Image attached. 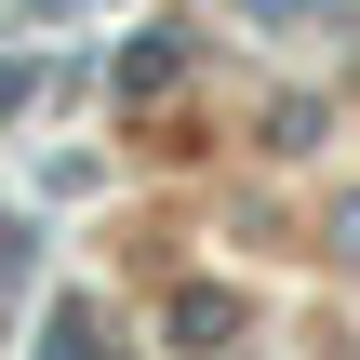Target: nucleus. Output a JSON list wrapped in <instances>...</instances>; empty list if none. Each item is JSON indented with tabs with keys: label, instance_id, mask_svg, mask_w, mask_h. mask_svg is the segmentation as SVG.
Segmentation results:
<instances>
[{
	"label": "nucleus",
	"instance_id": "1",
	"mask_svg": "<svg viewBox=\"0 0 360 360\" xmlns=\"http://www.w3.org/2000/svg\"><path fill=\"white\" fill-rule=\"evenodd\" d=\"M40 360H94V321L67 307V321H53V347H40Z\"/></svg>",
	"mask_w": 360,
	"mask_h": 360
},
{
	"label": "nucleus",
	"instance_id": "3",
	"mask_svg": "<svg viewBox=\"0 0 360 360\" xmlns=\"http://www.w3.org/2000/svg\"><path fill=\"white\" fill-rule=\"evenodd\" d=\"M240 13H267V27H294V13H321V0H240Z\"/></svg>",
	"mask_w": 360,
	"mask_h": 360
},
{
	"label": "nucleus",
	"instance_id": "2",
	"mask_svg": "<svg viewBox=\"0 0 360 360\" xmlns=\"http://www.w3.org/2000/svg\"><path fill=\"white\" fill-rule=\"evenodd\" d=\"M13 107H27V53H0V120H13Z\"/></svg>",
	"mask_w": 360,
	"mask_h": 360
},
{
	"label": "nucleus",
	"instance_id": "4",
	"mask_svg": "<svg viewBox=\"0 0 360 360\" xmlns=\"http://www.w3.org/2000/svg\"><path fill=\"white\" fill-rule=\"evenodd\" d=\"M13 267H27V227H13V214H0V281H13Z\"/></svg>",
	"mask_w": 360,
	"mask_h": 360
}]
</instances>
